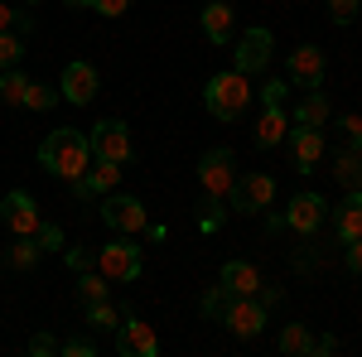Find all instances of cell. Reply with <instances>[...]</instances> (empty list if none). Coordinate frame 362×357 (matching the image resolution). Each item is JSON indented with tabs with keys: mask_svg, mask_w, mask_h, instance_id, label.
<instances>
[{
	"mask_svg": "<svg viewBox=\"0 0 362 357\" xmlns=\"http://www.w3.org/2000/svg\"><path fill=\"white\" fill-rule=\"evenodd\" d=\"M218 285H227L232 295H256V290H261V271H256L251 261H223Z\"/></svg>",
	"mask_w": 362,
	"mask_h": 357,
	"instance_id": "ffe728a7",
	"label": "cell"
},
{
	"mask_svg": "<svg viewBox=\"0 0 362 357\" xmlns=\"http://www.w3.org/2000/svg\"><path fill=\"white\" fill-rule=\"evenodd\" d=\"M266 324H271V309L256 295H232V304H227V314H223V329L232 338H256Z\"/></svg>",
	"mask_w": 362,
	"mask_h": 357,
	"instance_id": "ba28073f",
	"label": "cell"
},
{
	"mask_svg": "<svg viewBox=\"0 0 362 357\" xmlns=\"http://www.w3.org/2000/svg\"><path fill=\"white\" fill-rule=\"evenodd\" d=\"M102 222H107L112 232H126V237H136V232H145V227H150L145 203H140V198H131V193H116V189L102 198Z\"/></svg>",
	"mask_w": 362,
	"mask_h": 357,
	"instance_id": "9c48e42d",
	"label": "cell"
},
{
	"mask_svg": "<svg viewBox=\"0 0 362 357\" xmlns=\"http://www.w3.org/2000/svg\"><path fill=\"white\" fill-rule=\"evenodd\" d=\"M329 121H334V107H329V92L324 87H309L305 97L295 102V111H290V126H319L324 131Z\"/></svg>",
	"mask_w": 362,
	"mask_h": 357,
	"instance_id": "e0dca14e",
	"label": "cell"
},
{
	"mask_svg": "<svg viewBox=\"0 0 362 357\" xmlns=\"http://www.w3.org/2000/svg\"><path fill=\"white\" fill-rule=\"evenodd\" d=\"M121 184V165H107V160H92L83 179H73V198H107V193Z\"/></svg>",
	"mask_w": 362,
	"mask_h": 357,
	"instance_id": "2e32d148",
	"label": "cell"
},
{
	"mask_svg": "<svg viewBox=\"0 0 362 357\" xmlns=\"http://www.w3.org/2000/svg\"><path fill=\"white\" fill-rule=\"evenodd\" d=\"M97 87H102L97 68H92V63H83V58H73V63L63 68V83H58V92H63V102H73V107H87V102L97 97Z\"/></svg>",
	"mask_w": 362,
	"mask_h": 357,
	"instance_id": "4fadbf2b",
	"label": "cell"
},
{
	"mask_svg": "<svg viewBox=\"0 0 362 357\" xmlns=\"http://www.w3.org/2000/svg\"><path fill=\"white\" fill-rule=\"evenodd\" d=\"M87 309V324L97 333H116V304L112 300H97V304H83Z\"/></svg>",
	"mask_w": 362,
	"mask_h": 357,
	"instance_id": "83f0119b",
	"label": "cell"
},
{
	"mask_svg": "<svg viewBox=\"0 0 362 357\" xmlns=\"http://www.w3.org/2000/svg\"><path fill=\"white\" fill-rule=\"evenodd\" d=\"M334 179L343 184V193H348V189H362V150L338 145V155H334Z\"/></svg>",
	"mask_w": 362,
	"mask_h": 357,
	"instance_id": "7402d4cb",
	"label": "cell"
},
{
	"mask_svg": "<svg viewBox=\"0 0 362 357\" xmlns=\"http://www.w3.org/2000/svg\"><path fill=\"white\" fill-rule=\"evenodd\" d=\"M329 213H334L338 242H358L362 237V189H348V198H343L338 208H329Z\"/></svg>",
	"mask_w": 362,
	"mask_h": 357,
	"instance_id": "ac0fdd59",
	"label": "cell"
},
{
	"mask_svg": "<svg viewBox=\"0 0 362 357\" xmlns=\"http://www.w3.org/2000/svg\"><path fill=\"white\" fill-rule=\"evenodd\" d=\"M338 145H348V150H362V116H338Z\"/></svg>",
	"mask_w": 362,
	"mask_h": 357,
	"instance_id": "836d02e7",
	"label": "cell"
},
{
	"mask_svg": "<svg viewBox=\"0 0 362 357\" xmlns=\"http://www.w3.org/2000/svg\"><path fill=\"white\" fill-rule=\"evenodd\" d=\"M29 353H34V357H49V353H58V343L49 338V333H34V338H29Z\"/></svg>",
	"mask_w": 362,
	"mask_h": 357,
	"instance_id": "f35d334b",
	"label": "cell"
},
{
	"mask_svg": "<svg viewBox=\"0 0 362 357\" xmlns=\"http://www.w3.org/2000/svg\"><path fill=\"white\" fill-rule=\"evenodd\" d=\"M285 92H290V83H285V78H271V83L261 87L256 97H261L266 107H285Z\"/></svg>",
	"mask_w": 362,
	"mask_h": 357,
	"instance_id": "d590c367",
	"label": "cell"
},
{
	"mask_svg": "<svg viewBox=\"0 0 362 357\" xmlns=\"http://www.w3.org/2000/svg\"><path fill=\"white\" fill-rule=\"evenodd\" d=\"M25 5H39V0H25Z\"/></svg>",
	"mask_w": 362,
	"mask_h": 357,
	"instance_id": "ee69618b",
	"label": "cell"
},
{
	"mask_svg": "<svg viewBox=\"0 0 362 357\" xmlns=\"http://www.w3.org/2000/svg\"><path fill=\"white\" fill-rule=\"evenodd\" d=\"M136 0H68V10H97V15H107V20H116V15H126Z\"/></svg>",
	"mask_w": 362,
	"mask_h": 357,
	"instance_id": "1f68e13d",
	"label": "cell"
},
{
	"mask_svg": "<svg viewBox=\"0 0 362 357\" xmlns=\"http://www.w3.org/2000/svg\"><path fill=\"white\" fill-rule=\"evenodd\" d=\"M271 54H276V34H271V29L266 25H251L247 34H242V39H237V58H232V68H237V73H266V68H271Z\"/></svg>",
	"mask_w": 362,
	"mask_h": 357,
	"instance_id": "52a82bcc",
	"label": "cell"
},
{
	"mask_svg": "<svg viewBox=\"0 0 362 357\" xmlns=\"http://www.w3.org/2000/svg\"><path fill=\"white\" fill-rule=\"evenodd\" d=\"M329 20H334L338 29L358 25L362 20V0H329Z\"/></svg>",
	"mask_w": 362,
	"mask_h": 357,
	"instance_id": "d6a6232c",
	"label": "cell"
},
{
	"mask_svg": "<svg viewBox=\"0 0 362 357\" xmlns=\"http://www.w3.org/2000/svg\"><path fill=\"white\" fill-rule=\"evenodd\" d=\"M256 300L271 309V304H280V290H276V285H261V290H256Z\"/></svg>",
	"mask_w": 362,
	"mask_h": 357,
	"instance_id": "b9f144b4",
	"label": "cell"
},
{
	"mask_svg": "<svg viewBox=\"0 0 362 357\" xmlns=\"http://www.w3.org/2000/svg\"><path fill=\"white\" fill-rule=\"evenodd\" d=\"M25 63V34L0 29V68H20Z\"/></svg>",
	"mask_w": 362,
	"mask_h": 357,
	"instance_id": "484cf974",
	"label": "cell"
},
{
	"mask_svg": "<svg viewBox=\"0 0 362 357\" xmlns=\"http://www.w3.org/2000/svg\"><path fill=\"white\" fill-rule=\"evenodd\" d=\"M97 300H112V280L97 271H78V304H97Z\"/></svg>",
	"mask_w": 362,
	"mask_h": 357,
	"instance_id": "d4e9b609",
	"label": "cell"
},
{
	"mask_svg": "<svg viewBox=\"0 0 362 357\" xmlns=\"http://www.w3.org/2000/svg\"><path fill=\"white\" fill-rule=\"evenodd\" d=\"M97 271L107 275L112 285H126V280H136V275L145 271V256H140V247L126 237V232H116L112 242L97 251Z\"/></svg>",
	"mask_w": 362,
	"mask_h": 357,
	"instance_id": "3957f363",
	"label": "cell"
},
{
	"mask_svg": "<svg viewBox=\"0 0 362 357\" xmlns=\"http://www.w3.org/2000/svg\"><path fill=\"white\" fill-rule=\"evenodd\" d=\"M0 222L15 232V237H34V227H39V208H34V198L25 189H10L0 198Z\"/></svg>",
	"mask_w": 362,
	"mask_h": 357,
	"instance_id": "5bb4252c",
	"label": "cell"
},
{
	"mask_svg": "<svg viewBox=\"0 0 362 357\" xmlns=\"http://www.w3.org/2000/svg\"><path fill=\"white\" fill-rule=\"evenodd\" d=\"M324 218H329V203H324L319 193H295L290 208H285V227L300 232V237H314V232L324 227Z\"/></svg>",
	"mask_w": 362,
	"mask_h": 357,
	"instance_id": "8fae6325",
	"label": "cell"
},
{
	"mask_svg": "<svg viewBox=\"0 0 362 357\" xmlns=\"http://www.w3.org/2000/svg\"><path fill=\"white\" fill-rule=\"evenodd\" d=\"M290 160H295V169L300 174H309V169L324 160V131L319 126H290Z\"/></svg>",
	"mask_w": 362,
	"mask_h": 357,
	"instance_id": "9a60e30c",
	"label": "cell"
},
{
	"mask_svg": "<svg viewBox=\"0 0 362 357\" xmlns=\"http://www.w3.org/2000/svg\"><path fill=\"white\" fill-rule=\"evenodd\" d=\"M285 73H290V83L309 92V87H324V73H329V58L319 44H300L295 54H285Z\"/></svg>",
	"mask_w": 362,
	"mask_h": 357,
	"instance_id": "30bf717a",
	"label": "cell"
},
{
	"mask_svg": "<svg viewBox=\"0 0 362 357\" xmlns=\"http://www.w3.org/2000/svg\"><path fill=\"white\" fill-rule=\"evenodd\" d=\"M276 348H280L285 357L314 353V333H309V324H285V329H280V338H276Z\"/></svg>",
	"mask_w": 362,
	"mask_h": 357,
	"instance_id": "603a6c76",
	"label": "cell"
},
{
	"mask_svg": "<svg viewBox=\"0 0 362 357\" xmlns=\"http://www.w3.org/2000/svg\"><path fill=\"white\" fill-rule=\"evenodd\" d=\"M58 102H63V92H58V87L29 83V92H25V107H29V111H54Z\"/></svg>",
	"mask_w": 362,
	"mask_h": 357,
	"instance_id": "f1b7e54d",
	"label": "cell"
},
{
	"mask_svg": "<svg viewBox=\"0 0 362 357\" xmlns=\"http://www.w3.org/2000/svg\"><path fill=\"white\" fill-rule=\"evenodd\" d=\"M343 251H348V271L362 275V237H358V242H343Z\"/></svg>",
	"mask_w": 362,
	"mask_h": 357,
	"instance_id": "ab89813d",
	"label": "cell"
},
{
	"mask_svg": "<svg viewBox=\"0 0 362 357\" xmlns=\"http://www.w3.org/2000/svg\"><path fill=\"white\" fill-rule=\"evenodd\" d=\"M227 304H232V290H227V285H213V290H208V295H203V300H198V309H203V314H208V319H218V324H223Z\"/></svg>",
	"mask_w": 362,
	"mask_h": 357,
	"instance_id": "4dcf8cb0",
	"label": "cell"
},
{
	"mask_svg": "<svg viewBox=\"0 0 362 357\" xmlns=\"http://www.w3.org/2000/svg\"><path fill=\"white\" fill-rule=\"evenodd\" d=\"M232 5L227 0H208V10H203V34L213 39V44H227L232 39Z\"/></svg>",
	"mask_w": 362,
	"mask_h": 357,
	"instance_id": "44dd1931",
	"label": "cell"
},
{
	"mask_svg": "<svg viewBox=\"0 0 362 357\" xmlns=\"http://www.w3.org/2000/svg\"><path fill=\"white\" fill-rule=\"evenodd\" d=\"M314 353H319V357H334V353H338V338H334V333L314 338Z\"/></svg>",
	"mask_w": 362,
	"mask_h": 357,
	"instance_id": "60d3db41",
	"label": "cell"
},
{
	"mask_svg": "<svg viewBox=\"0 0 362 357\" xmlns=\"http://www.w3.org/2000/svg\"><path fill=\"white\" fill-rule=\"evenodd\" d=\"M223 203H227V198H203V203H198V208H203V218H198V227H203L208 237H213V232H218V227L227 222V213H232V208H223Z\"/></svg>",
	"mask_w": 362,
	"mask_h": 357,
	"instance_id": "f546056e",
	"label": "cell"
},
{
	"mask_svg": "<svg viewBox=\"0 0 362 357\" xmlns=\"http://www.w3.org/2000/svg\"><path fill=\"white\" fill-rule=\"evenodd\" d=\"M39 256H44V247H39L34 237H20V242L10 247V266H15V271H34V266H39Z\"/></svg>",
	"mask_w": 362,
	"mask_h": 357,
	"instance_id": "4316f807",
	"label": "cell"
},
{
	"mask_svg": "<svg viewBox=\"0 0 362 357\" xmlns=\"http://www.w3.org/2000/svg\"><path fill=\"white\" fill-rule=\"evenodd\" d=\"M34 242H39L44 251H58V247H63V227H58V222H44V218H39V227H34Z\"/></svg>",
	"mask_w": 362,
	"mask_h": 357,
	"instance_id": "e575fe53",
	"label": "cell"
},
{
	"mask_svg": "<svg viewBox=\"0 0 362 357\" xmlns=\"http://www.w3.org/2000/svg\"><path fill=\"white\" fill-rule=\"evenodd\" d=\"M251 78L247 73H237V68H227V73H218V78H208V87H203V107L213 111L218 121H237L242 111L251 107Z\"/></svg>",
	"mask_w": 362,
	"mask_h": 357,
	"instance_id": "7a4b0ae2",
	"label": "cell"
},
{
	"mask_svg": "<svg viewBox=\"0 0 362 357\" xmlns=\"http://www.w3.org/2000/svg\"><path fill=\"white\" fill-rule=\"evenodd\" d=\"M116 353L121 357H155L160 353V338H155V329L145 319L126 314V324H116Z\"/></svg>",
	"mask_w": 362,
	"mask_h": 357,
	"instance_id": "7c38bea8",
	"label": "cell"
},
{
	"mask_svg": "<svg viewBox=\"0 0 362 357\" xmlns=\"http://www.w3.org/2000/svg\"><path fill=\"white\" fill-rule=\"evenodd\" d=\"M15 15H20V10H10V5L0 0V29H15Z\"/></svg>",
	"mask_w": 362,
	"mask_h": 357,
	"instance_id": "7bdbcfd3",
	"label": "cell"
},
{
	"mask_svg": "<svg viewBox=\"0 0 362 357\" xmlns=\"http://www.w3.org/2000/svg\"><path fill=\"white\" fill-rule=\"evenodd\" d=\"M63 261H68V271H92V266H97V256H92L87 247H68Z\"/></svg>",
	"mask_w": 362,
	"mask_h": 357,
	"instance_id": "8d00e7d4",
	"label": "cell"
},
{
	"mask_svg": "<svg viewBox=\"0 0 362 357\" xmlns=\"http://www.w3.org/2000/svg\"><path fill=\"white\" fill-rule=\"evenodd\" d=\"M39 165L73 184V179H83L92 169V145H87V136L78 126H58V131H49L39 140Z\"/></svg>",
	"mask_w": 362,
	"mask_h": 357,
	"instance_id": "6da1fadb",
	"label": "cell"
},
{
	"mask_svg": "<svg viewBox=\"0 0 362 357\" xmlns=\"http://www.w3.org/2000/svg\"><path fill=\"white\" fill-rule=\"evenodd\" d=\"M87 145H92V160H107V165H131V155H136V145H131V126L126 121H97L92 131H87Z\"/></svg>",
	"mask_w": 362,
	"mask_h": 357,
	"instance_id": "277c9868",
	"label": "cell"
},
{
	"mask_svg": "<svg viewBox=\"0 0 362 357\" xmlns=\"http://www.w3.org/2000/svg\"><path fill=\"white\" fill-rule=\"evenodd\" d=\"M227 203H232V213H266L271 203H276V179L271 174H237V184H232V193H227Z\"/></svg>",
	"mask_w": 362,
	"mask_h": 357,
	"instance_id": "8992f818",
	"label": "cell"
},
{
	"mask_svg": "<svg viewBox=\"0 0 362 357\" xmlns=\"http://www.w3.org/2000/svg\"><path fill=\"white\" fill-rule=\"evenodd\" d=\"M232 184H237V155L227 145H213L198 160V189H203V198H227Z\"/></svg>",
	"mask_w": 362,
	"mask_h": 357,
	"instance_id": "5b68a950",
	"label": "cell"
},
{
	"mask_svg": "<svg viewBox=\"0 0 362 357\" xmlns=\"http://www.w3.org/2000/svg\"><path fill=\"white\" fill-rule=\"evenodd\" d=\"M58 353L63 357H97V343L92 338H68V343H58Z\"/></svg>",
	"mask_w": 362,
	"mask_h": 357,
	"instance_id": "74e56055",
	"label": "cell"
},
{
	"mask_svg": "<svg viewBox=\"0 0 362 357\" xmlns=\"http://www.w3.org/2000/svg\"><path fill=\"white\" fill-rule=\"evenodd\" d=\"M25 92H29L25 68H0V102L5 107H25Z\"/></svg>",
	"mask_w": 362,
	"mask_h": 357,
	"instance_id": "cb8c5ba5",
	"label": "cell"
},
{
	"mask_svg": "<svg viewBox=\"0 0 362 357\" xmlns=\"http://www.w3.org/2000/svg\"><path fill=\"white\" fill-rule=\"evenodd\" d=\"M290 136V111L285 107H266V116L256 121V150H276Z\"/></svg>",
	"mask_w": 362,
	"mask_h": 357,
	"instance_id": "d6986e66",
	"label": "cell"
}]
</instances>
